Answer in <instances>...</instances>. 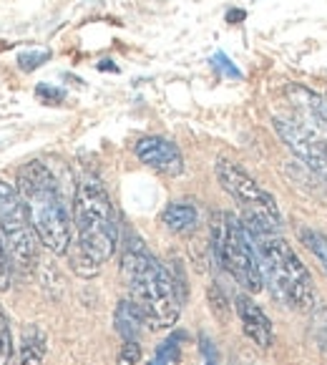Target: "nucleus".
Here are the masks:
<instances>
[{
  "label": "nucleus",
  "instance_id": "1a4fd4ad",
  "mask_svg": "<svg viewBox=\"0 0 327 365\" xmlns=\"http://www.w3.org/2000/svg\"><path fill=\"white\" fill-rule=\"evenodd\" d=\"M136 156H139L141 164L164 174V177H179L184 172L182 151L174 141L164 139V136H144L136 144Z\"/></svg>",
  "mask_w": 327,
  "mask_h": 365
},
{
  "label": "nucleus",
  "instance_id": "6ab92c4d",
  "mask_svg": "<svg viewBox=\"0 0 327 365\" xmlns=\"http://www.w3.org/2000/svg\"><path fill=\"white\" fill-rule=\"evenodd\" d=\"M199 350L204 355V363L207 365H219V355H217V348L207 335H199Z\"/></svg>",
  "mask_w": 327,
  "mask_h": 365
},
{
  "label": "nucleus",
  "instance_id": "ddd939ff",
  "mask_svg": "<svg viewBox=\"0 0 327 365\" xmlns=\"http://www.w3.org/2000/svg\"><path fill=\"white\" fill-rule=\"evenodd\" d=\"M199 212L192 202H172L167 210L161 212V225L167 230L177 232V235H187L197 227Z\"/></svg>",
  "mask_w": 327,
  "mask_h": 365
},
{
  "label": "nucleus",
  "instance_id": "423d86ee",
  "mask_svg": "<svg viewBox=\"0 0 327 365\" xmlns=\"http://www.w3.org/2000/svg\"><path fill=\"white\" fill-rule=\"evenodd\" d=\"M0 232L6 240V247L11 252L13 267L21 272H33L38 264V240L36 227L26 210L21 192L16 184H8L0 179Z\"/></svg>",
  "mask_w": 327,
  "mask_h": 365
},
{
  "label": "nucleus",
  "instance_id": "39448f33",
  "mask_svg": "<svg viewBox=\"0 0 327 365\" xmlns=\"http://www.w3.org/2000/svg\"><path fill=\"white\" fill-rule=\"evenodd\" d=\"M212 252L214 259L239 282L244 290H262V267H259L257 250L252 237L244 230L239 217L229 212H217L212 217Z\"/></svg>",
  "mask_w": 327,
  "mask_h": 365
},
{
  "label": "nucleus",
  "instance_id": "0eeeda50",
  "mask_svg": "<svg viewBox=\"0 0 327 365\" xmlns=\"http://www.w3.org/2000/svg\"><path fill=\"white\" fill-rule=\"evenodd\" d=\"M217 179H219V184L224 187V192H229L244 210L262 212V215H269V217H274V220H279L277 202H274L272 194L264 192L244 169L237 167L234 161L222 159L219 164H217Z\"/></svg>",
  "mask_w": 327,
  "mask_h": 365
},
{
  "label": "nucleus",
  "instance_id": "f257e3e1",
  "mask_svg": "<svg viewBox=\"0 0 327 365\" xmlns=\"http://www.w3.org/2000/svg\"><path fill=\"white\" fill-rule=\"evenodd\" d=\"M121 274L131 292V300L141 307L151 330H167L179 320L182 292L169 269L149 252L139 235L129 232L121 252Z\"/></svg>",
  "mask_w": 327,
  "mask_h": 365
},
{
  "label": "nucleus",
  "instance_id": "f03ea898",
  "mask_svg": "<svg viewBox=\"0 0 327 365\" xmlns=\"http://www.w3.org/2000/svg\"><path fill=\"white\" fill-rule=\"evenodd\" d=\"M16 187L26 202L41 245L53 255H68L73 245V220L51 169L43 161H28L18 172Z\"/></svg>",
  "mask_w": 327,
  "mask_h": 365
},
{
  "label": "nucleus",
  "instance_id": "6e6552de",
  "mask_svg": "<svg viewBox=\"0 0 327 365\" xmlns=\"http://www.w3.org/2000/svg\"><path fill=\"white\" fill-rule=\"evenodd\" d=\"M274 129L297 159H302L312 172L327 179V149L310 126L300 121H287V118H274Z\"/></svg>",
  "mask_w": 327,
  "mask_h": 365
},
{
  "label": "nucleus",
  "instance_id": "f3484780",
  "mask_svg": "<svg viewBox=\"0 0 327 365\" xmlns=\"http://www.w3.org/2000/svg\"><path fill=\"white\" fill-rule=\"evenodd\" d=\"M149 365H179V343L174 338H169L167 343H161L156 350L154 360Z\"/></svg>",
  "mask_w": 327,
  "mask_h": 365
},
{
  "label": "nucleus",
  "instance_id": "a211bd4d",
  "mask_svg": "<svg viewBox=\"0 0 327 365\" xmlns=\"http://www.w3.org/2000/svg\"><path fill=\"white\" fill-rule=\"evenodd\" d=\"M141 360L139 340H124V348L118 353V365H136Z\"/></svg>",
  "mask_w": 327,
  "mask_h": 365
},
{
  "label": "nucleus",
  "instance_id": "2eb2a0df",
  "mask_svg": "<svg viewBox=\"0 0 327 365\" xmlns=\"http://www.w3.org/2000/svg\"><path fill=\"white\" fill-rule=\"evenodd\" d=\"M13 358V333H11V320H8L6 310L0 307V365H11Z\"/></svg>",
  "mask_w": 327,
  "mask_h": 365
},
{
  "label": "nucleus",
  "instance_id": "dca6fc26",
  "mask_svg": "<svg viewBox=\"0 0 327 365\" xmlns=\"http://www.w3.org/2000/svg\"><path fill=\"white\" fill-rule=\"evenodd\" d=\"M11 285H13V259L6 247V240H3V232H0V292L11 290Z\"/></svg>",
  "mask_w": 327,
  "mask_h": 365
},
{
  "label": "nucleus",
  "instance_id": "f8f14e48",
  "mask_svg": "<svg viewBox=\"0 0 327 365\" xmlns=\"http://www.w3.org/2000/svg\"><path fill=\"white\" fill-rule=\"evenodd\" d=\"M48 338L38 325H28L21 333V345H18V365H41L46 358Z\"/></svg>",
  "mask_w": 327,
  "mask_h": 365
},
{
  "label": "nucleus",
  "instance_id": "7ed1b4c3",
  "mask_svg": "<svg viewBox=\"0 0 327 365\" xmlns=\"http://www.w3.org/2000/svg\"><path fill=\"white\" fill-rule=\"evenodd\" d=\"M244 230L252 237L262 277L272 287V295L292 310H307L315 305L312 277L302 264V259L295 255V250L287 245V240H282L279 232H257L249 227H244Z\"/></svg>",
  "mask_w": 327,
  "mask_h": 365
},
{
  "label": "nucleus",
  "instance_id": "9d476101",
  "mask_svg": "<svg viewBox=\"0 0 327 365\" xmlns=\"http://www.w3.org/2000/svg\"><path fill=\"white\" fill-rule=\"evenodd\" d=\"M237 307V315L242 320V328H244V335L252 340L254 345L259 348H269L274 338V330H272V320L264 315V310L247 295H239L234 300Z\"/></svg>",
  "mask_w": 327,
  "mask_h": 365
},
{
  "label": "nucleus",
  "instance_id": "9b49d317",
  "mask_svg": "<svg viewBox=\"0 0 327 365\" xmlns=\"http://www.w3.org/2000/svg\"><path fill=\"white\" fill-rule=\"evenodd\" d=\"M113 325H116V333L124 340H139V335L144 333L146 317L141 312V307L134 300H121L113 312Z\"/></svg>",
  "mask_w": 327,
  "mask_h": 365
},
{
  "label": "nucleus",
  "instance_id": "aec40b11",
  "mask_svg": "<svg viewBox=\"0 0 327 365\" xmlns=\"http://www.w3.org/2000/svg\"><path fill=\"white\" fill-rule=\"evenodd\" d=\"M48 56L51 53H46V51H41V53H26V56H21V68L23 71L38 68V66L43 63V61H48Z\"/></svg>",
  "mask_w": 327,
  "mask_h": 365
},
{
  "label": "nucleus",
  "instance_id": "412c9836",
  "mask_svg": "<svg viewBox=\"0 0 327 365\" xmlns=\"http://www.w3.org/2000/svg\"><path fill=\"white\" fill-rule=\"evenodd\" d=\"M212 63L217 66V68H222V71H227L229 76H239V71L232 66V61H227V56H222V53H217L214 58H212Z\"/></svg>",
  "mask_w": 327,
  "mask_h": 365
},
{
  "label": "nucleus",
  "instance_id": "20e7f679",
  "mask_svg": "<svg viewBox=\"0 0 327 365\" xmlns=\"http://www.w3.org/2000/svg\"><path fill=\"white\" fill-rule=\"evenodd\" d=\"M76 247H81L91 259L103 264L113 257L118 247V222L108 192L96 177H86L76 189L73 199Z\"/></svg>",
  "mask_w": 327,
  "mask_h": 365
},
{
  "label": "nucleus",
  "instance_id": "4468645a",
  "mask_svg": "<svg viewBox=\"0 0 327 365\" xmlns=\"http://www.w3.org/2000/svg\"><path fill=\"white\" fill-rule=\"evenodd\" d=\"M302 242H305V247L320 259L322 269L327 272V237L320 235V232H312V230H302Z\"/></svg>",
  "mask_w": 327,
  "mask_h": 365
}]
</instances>
